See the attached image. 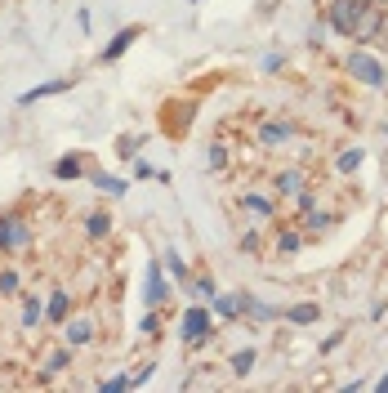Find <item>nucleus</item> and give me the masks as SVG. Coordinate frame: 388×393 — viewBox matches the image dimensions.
I'll return each mask as SVG.
<instances>
[{"label":"nucleus","mask_w":388,"mask_h":393,"mask_svg":"<svg viewBox=\"0 0 388 393\" xmlns=\"http://www.w3.org/2000/svg\"><path fill=\"white\" fill-rule=\"evenodd\" d=\"M330 23H335L339 36H357L362 32V5H353V0H335V5H330Z\"/></svg>","instance_id":"1"},{"label":"nucleus","mask_w":388,"mask_h":393,"mask_svg":"<svg viewBox=\"0 0 388 393\" xmlns=\"http://www.w3.org/2000/svg\"><path fill=\"white\" fill-rule=\"evenodd\" d=\"M27 223L18 219V214H0V250H23L27 246Z\"/></svg>","instance_id":"2"},{"label":"nucleus","mask_w":388,"mask_h":393,"mask_svg":"<svg viewBox=\"0 0 388 393\" xmlns=\"http://www.w3.org/2000/svg\"><path fill=\"white\" fill-rule=\"evenodd\" d=\"M348 68H353V77L362 81V85H371V90H380V85H384V68L371 59V54H362V50H357L353 59H348Z\"/></svg>","instance_id":"3"},{"label":"nucleus","mask_w":388,"mask_h":393,"mask_svg":"<svg viewBox=\"0 0 388 393\" xmlns=\"http://www.w3.org/2000/svg\"><path fill=\"white\" fill-rule=\"evenodd\" d=\"M205 335H210V313H205V308H187V313H183V340L187 344H201Z\"/></svg>","instance_id":"4"},{"label":"nucleus","mask_w":388,"mask_h":393,"mask_svg":"<svg viewBox=\"0 0 388 393\" xmlns=\"http://www.w3.org/2000/svg\"><path fill=\"white\" fill-rule=\"evenodd\" d=\"M63 90H72V77H68V81H45V85H36V90H27V94H18V103H36V99L63 94Z\"/></svg>","instance_id":"5"},{"label":"nucleus","mask_w":388,"mask_h":393,"mask_svg":"<svg viewBox=\"0 0 388 393\" xmlns=\"http://www.w3.org/2000/svg\"><path fill=\"white\" fill-rule=\"evenodd\" d=\"M139 41V27H125V32H121L116 36V41H112L108 45V50H103V63H112V59H121V54H125L130 50V45H134Z\"/></svg>","instance_id":"6"},{"label":"nucleus","mask_w":388,"mask_h":393,"mask_svg":"<svg viewBox=\"0 0 388 393\" xmlns=\"http://www.w3.org/2000/svg\"><path fill=\"white\" fill-rule=\"evenodd\" d=\"M317 317H321L317 304H295V308H286V322H295V326H308V322H317Z\"/></svg>","instance_id":"7"},{"label":"nucleus","mask_w":388,"mask_h":393,"mask_svg":"<svg viewBox=\"0 0 388 393\" xmlns=\"http://www.w3.org/2000/svg\"><path fill=\"white\" fill-rule=\"evenodd\" d=\"M165 295H170V291H165V282H161V268L152 264V268H147V304L156 308V304H161Z\"/></svg>","instance_id":"8"},{"label":"nucleus","mask_w":388,"mask_h":393,"mask_svg":"<svg viewBox=\"0 0 388 393\" xmlns=\"http://www.w3.org/2000/svg\"><path fill=\"white\" fill-rule=\"evenodd\" d=\"M54 179H81V157H59L54 161Z\"/></svg>","instance_id":"9"},{"label":"nucleus","mask_w":388,"mask_h":393,"mask_svg":"<svg viewBox=\"0 0 388 393\" xmlns=\"http://www.w3.org/2000/svg\"><path fill=\"white\" fill-rule=\"evenodd\" d=\"M245 308V299H236V295H214V313L219 317H236Z\"/></svg>","instance_id":"10"},{"label":"nucleus","mask_w":388,"mask_h":393,"mask_svg":"<svg viewBox=\"0 0 388 393\" xmlns=\"http://www.w3.org/2000/svg\"><path fill=\"white\" fill-rule=\"evenodd\" d=\"M94 188H103V192H112V196H125V183L112 179V174H94Z\"/></svg>","instance_id":"11"},{"label":"nucleus","mask_w":388,"mask_h":393,"mask_svg":"<svg viewBox=\"0 0 388 393\" xmlns=\"http://www.w3.org/2000/svg\"><path fill=\"white\" fill-rule=\"evenodd\" d=\"M362 161H366V152H362V148H348V152L339 157V170L348 174V170H357V165H362Z\"/></svg>","instance_id":"12"},{"label":"nucleus","mask_w":388,"mask_h":393,"mask_svg":"<svg viewBox=\"0 0 388 393\" xmlns=\"http://www.w3.org/2000/svg\"><path fill=\"white\" fill-rule=\"evenodd\" d=\"M36 322H41V304L27 295V304H23V326H27V331H36Z\"/></svg>","instance_id":"13"},{"label":"nucleus","mask_w":388,"mask_h":393,"mask_svg":"<svg viewBox=\"0 0 388 393\" xmlns=\"http://www.w3.org/2000/svg\"><path fill=\"white\" fill-rule=\"evenodd\" d=\"M63 313H68V291H54V299H50V322H63Z\"/></svg>","instance_id":"14"},{"label":"nucleus","mask_w":388,"mask_h":393,"mask_svg":"<svg viewBox=\"0 0 388 393\" xmlns=\"http://www.w3.org/2000/svg\"><path fill=\"white\" fill-rule=\"evenodd\" d=\"M290 125H263V143H286Z\"/></svg>","instance_id":"15"},{"label":"nucleus","mask_w":388,"mask_h":393,"mask_svg":"<svg viewBox=\"0 0 388 393\" xmlns=\"http://www.w3.org/2000/svg\"><path fill=\"white\" fill-rule=\"evenodd\" d=\"M250 367H254V349H241V353L232 358V371H236V376H245Z\"/></svg>","instance_id":"16"},{"label":"nucleus","mask_w":388,"mask_h":393,"mask_svg":"<svg viewBox=\"0 0 388 393\" xmlns=\"http://www.w3.org/2000/svg\"><path fill=\"white\" fill-rule=\"evenodd\" d=\"M90 322H76V326H68V344H85V340H90Z\"/></svg>","instance_id":"17"},{"label":"nucleus","mask_w":388,"mask_h":393,"mask_svg":"<svg viewBox=\"0 0 388 393\" xmlns=\"http://www.w3.org/2000/svg\"><path fill=\"white\" fill-rule=\"evenodd\" d=\"M85 228H90V237H103V232L112 228V219H108V214H90V223H85Z\"/></svg>","instance_id":"18"},{"label":"nucleus","mask_w":388,"mask_h":393,"mask_svg":"<svg viewBox=\"0 0 388 393\" xmlns=\"http://www.w3.org/2000/svg\"><path fill=\"white\" fill-rule=\"evenodd\" d=\"M165 264H170V273H174L178 282H183V277H187V268H183V259H178V250H170V259H165Z\"/></svg>","instance_id":"19"},{"label":"nucleus","mask_w":388,"mask_h":393,"mask_svg":"<svg viewBox=\"0 0 388 393\" xmlns=\"http://www.w3.org/2000/svg\"><path fill=\"white\" fill-rule=\"evenodd\" d=\"M277 250H281V255H290V250H299V237H295V232H286V237L277 241Z\"/></svg>","instance_id":"20"},{"label":"nucleus","mask_w":388,"mask_h":393,"mask_svg":"<svg viewBox=\"0 0 388 393\" xmlns=\"http://www.w3.org/2000/svg\"><path fill=\"white\" fill-rule=\"evenodd\" d=\"M14 286H18L14 273H0V295H14Z\"/></svg>","instance_id":"21"},{"label":"nucleus","mask_w":388,"mask_h":393,"mask_svg":"<svg viewBox=\"0 0 388 393\" xmlns=\"http://www.w3.org/2000/svg\"><path fill=\"white\" fill-rule=\"evenodd\" d=\"M277 188H281V192H295V188H299V174H281Z\"/></svg>","instance_id":"22"},{"label":"nucleus","mask_w":388,"mask_h":393,"mask_svg":"<svg viewBox=\"0 0 388 393\" xmlns=\"http://www.w3.org/2000/svg\"><path fill=\"white\" fill-rule=\"evenodd\" d=\"M245 205H250V210H259V214H268V210H272V205L263 201V196H245Z\"/></svg>","instance_id":"23"},{"label":"nucleus","mask_w":388,"mask_h":393,"mask_svg":"<svg viewBox=\"0 0 388 393\" xmlns=\"http://www.w3.org/2000/svg\"><path fill=\"white\" fill-rule=\"evenodd\" d=\"M68 362H72L68 353H54V358H50V371H63V367H68Z\"/></svg>","instance_id":"24"},{"label":"nucleus","mask_w":388,"mask_h":393,"mask_svg":"<svg viewBox=\"0 0 388 393\" xmlns=\"http://www.w3.org/2000/svg\"><path fill=\"white\" fill-rule=\"evenodd\" d=\"M375 389H380V393H388V371H384V376H380V385H375Z\"/></svg>","instance_id":"25"}]
</instances>
